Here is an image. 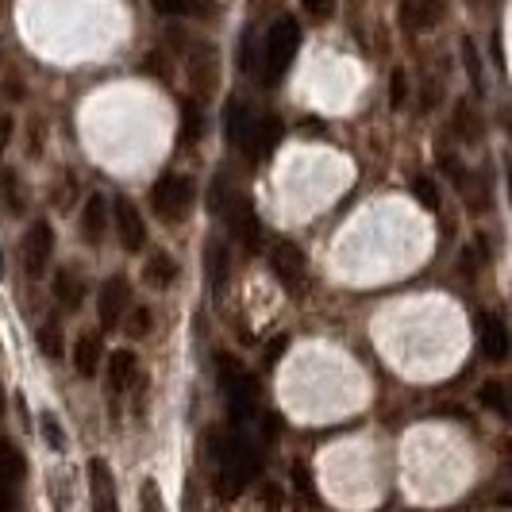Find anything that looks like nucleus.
<instances>
[{
	"label": "nucleus",
	"instance_id": "f257e3e1",
	"mask_svg": "<svg viewBox=\"0 0 512 512\" xmlns=\"http://www.w3.org/2000/svg\"><path fill=\"white\" fill-rule=\"evenodd\" d=\"M216 466H220V497H235L247 482L258 478V470H262V451H258L251 439L228 436V439H220Z\"/></svg>",
	"mask_w": 512,
	"mask_h": 512
},
{
	"label": "nucleus",
	"instance_id": "f03ea898",
	"mask_svg": "<svg viewBox=\"0 0 512 512\" xmlns=\"http://www.w3.org/2000/svg\"><path fill=\"white\" fill-rule=\"evenodd\" d=\"M297 43H301V27L293 16H282L278 24L266 31V43H262V74L274 85L278 77L289 70L293 54H297Z\"/></svg>",
	"mask_w": 512,
	"mask_h": 512
},
{
	"label": "nucleus",
	"instance_id": "7ed1b4c3",
	"mask_svg": "<svg viewBox=\"0 0 512 512\" xmlns=\"http://www.w3.org/2000/svg\"><path fill=\"white\" fill-rule=\"evenodd\" d=\"M151 205L162 220H185L189 216V205H193V181L178 178V174H166V178L154 181Z\"/></svg>",
	"mask_w": 512,
	"mask_h": 512
},
{
	"label": "nucleus",
	"instance_id": "20e7f679",
	"mask_svg": "<svg viewBox=\"0 0 512 512\" xmlns=\"http://www.w3.org/2000/svg\"><path fill=\"white\" fill-rule=\"evenodd\" d=\"M51 251H54V231L47 220L31 224V231L24 235V247H20V258H24V270L31 278H43L47 266H51Z\"/></svg>",
	"mask_w": 512,
	"mask_h": 512
},
{
	"label": "nucleus",
	"instance_id": "39448f33",
	"mask_svg": "<svg viewBox=\"0 0 512 512\" xmlns=\"http://www.w3.org/2000/svg\"><path fill=\"white\" fill-rule=\"evenodd\" d=\"M270 270H274V278L285 289H301V282H305V251L297 243H289V239H278L270 247Z\"/></svg>",
	"mask_w": 512,
	"mask_h": 512
},
{
	"label": "nucleus",
	"instance_id": "423d86ee",
	"mask_svg": "<svg viewBox=\"0 0 512 512\" xmlns=\"http://www.w3.org/2000/svg\"><path fill=\"white\" fill-rule=\"evenodd\" d=\"M220 378H224V389H228L231 416H247V412L255 409L258 385H255V378H251L247 370H239V366H231V362L224 359V362H220Z\"/></svg>",
	"mask_w": 512,
	"mask_h": 512
},
{
	"label": "nucleus",
	"instance_id": "0eeeda50",
	"mask_svg": "<svg viewBox=\"0 0 512 512\" xmlns=\"http://www.w3.org/2000/svg\"><path fill=\"white\" fill-rule=\"evenodd\" d=\"M224 208H228L231 235H235L247 251H258V247H262V224H258L251 201H247V197H235V201H228Z\"/></svg>",
	"mask_w": 512,
	"mask_h": 512
},
{
	"label": "nucleus",
	"instance_id": "6e6552de",
	"mask_svg": "<svg viewBox=\"0 0 512 512\" xmlns=\"http://www.w3.org/2000/svg\"><path fill=\"white\" fill-rule=\"evenodd\" d=\"M478 347H482V355H486L489 362L509 359L512 339L501 316H493V312H482V316H478Z\"/></svg>",
	"mask_w": 512,
	"mask_h": 512
},
{
	"label": "nucleus",
	"instance_id": "1a4fd4ad",
	"mask_svg": "<svg viewBox=\"0 0 512 512\" xmlns=\"http://www.w3.org/2000/svg\"><path fill=\"white\" fill-rule=\"evenodd\" d=\"M112 220H116V235H120V243H124L128 251H143V243H147V228H143L139 208L131 205L128 197H116V205H112Z\"/></svg>",
	"mask_w": 512,
	"mask_h": 512
},
{
	"label": "nucleus",
	"instance_id": "9d476101",
	"mask_svg": "<svg viewBox=\"0 0 512 512\" xmlns=\"http://www.w3.org/2000/svg\"><path fill=\"white\" fill-rule=\"evenodd\" d=\"M124 308H128V282H124V278H108V282L101 285V301H97L104 332H112V328L120 324Z\"/></svg>",
	"mask_w": 512,
	"mask_h": 512
},
{
	"label": "nucleus",
	"instance_id": "9b49d317",
	"mask_svg": "<svg viewBox=\"0 0 512 512\" xmlns=\"http://www.w3.org/2000/svg\"><path fill=\"white\" fill-rule=\"evenodd\" d=\"M447 12V0H405L401 4V20L409 31H432Z\"/></svg>",
	"mask_w": 512,
	"mask_h": 512
},
{
	"label": "nucleus",
	"instance_id": "f8f14e48",
	"mask_svg": "<svg viewBox=\"0 0 512 512\" xmlns=\"http://www.w3.org/2000/svg\"><path fill=\"white\" fill-rule=\"evenodd\" d=\"M278 143H282V120H278V116H258L255 131H251V139L243 143V151L251 154V158H266V154H274Z\"/></svg>",
	"mask_w": 512,
	"mask_h": 512
},
{
	"label": "nucleus",
	"instance_id": "ddd939ff",
	"mask_svg": "<svg viewBox=\"0 0 512 512\" xmlns=\"http://www.w3.org/2000/svg\"><path fill=\"white\" fill-rule=\"evenodd\" d=\"M189 81H193V97H205L216 85V54L208 47L189 51Z\"/></svg>",
	"mask_w": 512,
	"mask_h": 512
},
{
	"label": "nucleus",
	"instance_id": "4468645a",
	"mask_svg": "<svg viewBox=\"0 0 512 512\" xmlns=\"http://www.w3.org/2000/svg\"><path fill=\"white\" fill-rule=\"evenodd\" d=\"M81 231H85V239L89 243H101L104 231H108V201H104L101 193H93L89 201H85V212H81Z\"/></svg>",
	"mask_w": 512,
	"mask_h": 512
},
{
	"label": "nucleus",
	"instance_id": "2eb2a0df",
	"mask_svg": "<svg viewBox=\"0 0 512 512\" xmlns=\"http://www.w3.org/2000/svg\"><path fill=\"white\" fill-rule=\"evenodd\" d=\"M135 374H139V359H135L131 351H116V355H108V389H112V393L131 389Z\"/></svg>",
	"mask_w": 512,
	"mask_h": 512
},
{
	"label": "nucleus",
	"instance_id": "dca6fc26",
	"mask_svg": "<svg viewBox=\"0 0 512 512\" xmlns=\"http://www.w3.org/2000/svg\"><path fill=\"white\" fill-rule=\"evenodd\" d=\"M74 370L81 378H93L101 370V339L97 335H81L74 343Z\"/></svg>",
	"mask_w": 512,
	"mask_h": 512
},
{
	"label": "nucleus",
	"instance_id": "f3484780",
	"mask_svg": "<svg viewBox=\"0 0 512 512\" xmlns=\"http://www.w3.org/2000/svg\"><path fill=\"white\" fill-rule=\"evenodd\" d=\"M201 128H205V112H201V97H185L181 101V131L178 139L185 147H193L201 139Z\"/></svg>",
	"mask_w": 512,
	"mask_h": 512
},
{
	"label": "nucleus",
	"instance_id": "a211bd4d",
	"mask_svg": "<svg viewBox=\"0 0 512 512\" xmlns=\"http://www.w3.org/2000/svg\"><path fill=\"white\" fill-rule=\"evenodd\" d=\"M478 401L486 405L489 412H497L505 424H512V389L501 382H486L478 389Z\"/></svg>",
	"mask_w": 512,
	"mask_h": 512
},
{
	"label": "nucleus",
	"instance_id": "6ab92c4d",
	"mask_svg": "<svg viewBox=\"0 0 512 512\" xmlns=\"http://www.w3.org/2000/svg\"><path fill=\"white\" fill-rule=\"evenodd\" d=\"M54 297L62 301V308H81V301H85V285H81V278H77L74 270H58L54 274Z\"/></svg>",
	"mask_w": 512,
	"mask_h": 512
},
{
	"label": "nucleus",
	"instance_id": "aec40b11",
	"mask_svg": "<svg viewBox=\"0 0 512 512\" xmlns=\"http://www.w3.org/2000/svg\"><path fill=\"white\" fill-rule=\"evenodd\" d=\"M255 112L247 108V104H239V101H231L228 104V135H231V143H247L251 139V131H255Z\"/></svg>",
	"mask_w": 512,
	"mask_h": 512
},
{
	"label": "nucleus",
	"instance_id": "412c9836",
	"mask_svg": "<svg viewBox=\"0 0 512 512\" xmlns=\"http://www.w3.org/2000/svg\"><path fill=\"white\" fill-rule=\"evenodd\" d=\"M143 278L162 289V285H170L174 278H178V262L166 255V251H154V255L147 258V270H143Z\"/></svg>",
	"mask_w": 512,
	"mask_h": 512
},
{
	"label": "nucleus",
	"instance_id": "4be33fe9",
	"mask_svg": "<svg viewBox=\"0 0 512 512\" xmlns=\"http://www.w3.org/2000/svg\"><path fill=\"white\" fill-rule=\"evenodd\" d=\"M455 131H459V139H466V143H474L482 135V120H478V112L466 101L455 108Z\"/></svg>",
	"mask_w": 512,
	"mask_h": 512
},
{
	"label": "nucleus",
	"instance_id": "5701e85b",
	"mask_svg": "<svg viewBox=\"0 0 512 512\" xmlns=\"http://www.w3.org/2000/svg\"><path fill=\"white\" fill-rule=\"evenodd\" d=\"M20 474H24V459H20V451H16L12 443H0V486L16 482Z\"/></svg>",
	"mask_w": 512,
	"mask_h": 512
},
{
	"label": "nucleus",
	"instance_id": "b1692460",
	"mask_svg": "<svg viewBox=\"0 0 512 512\" xmlns=\"http://www.w3.org/2000/svg\"><path fill=\"white\" fill-rule=\"evenodd\" d=\"M412 197L420 201V205L428 208V212H439V189H436V181L432 178H412Z\"/></svg>",
	"mask_w": 512,
	"mask_h": 512
},
{
	"label": "nucleus",
	"instance_id": "393cba45",
	"mask_svg": "<svg viewBox=\"0 0 512 512\" xmlns=\"http://www.w3.org/2000/svg\"><path fill=\"white\" fill-rule=\"evenodd\" d=\"M39 428H43V439L51 443L54 451H62V447H66V432H62V424L54 420V412H43V416H39Z\"/></svg>",
	"mask_w": 512,
	"mask_h": 512
},
{
	"label": "nucleus",
	"instance_id": "a878e982",
	"mask_svg": "<svg viewBox=\"0 0 512 512\" xmlns=\"http://www.w3.org/2000/svg\"><path fill=\"white\" fill-rule=\"evenodd\" d=\"M462 58H466V70H470V81H474V89L482 93V89H486V81H482V62H478V47H474L470 39H462Z\"/></svg>",
	"mask_w": 512,
	"mask_h": 512
},
{
	"label": "nucleus",
	"instance_id": "bb28decb",
	"mask_svg": "<svg viewBox=\"0 0 512 512\" xmlns=\"http://www.w3.org/2000/svg\"><path fill=\"white\" fill-rule=\"evenodd\" d=\"M208 278H212L216 289L228 278V255H224V247H212V251H208Z\"/></svg>",
	"mask_w": 512,
	"mask_h": 512
},
{
	"label": "nucleus",
	"instance_id": "cd10ccee",
	"mask_svg": "<svg viewBox=\"0 0 512 512\" xmlns=\"http://www.w3.org/2000/svg\"><path fill=\"white\" fill-rule=\"evenodd\" d=\"M93 478H97V501H101L104 509H112V474H108V466L101 459H93Z\"/></svg>",
	"mask_w": 512,
	"mask_h": 512
},
{
	"label": "nucleus",
	"instance_id": "c85d7f7f",
	"mask_svg": "<svg viewBox=\"0 0 512 512\" xmlns=\"http://www.w3.org/2000/svg\"><path fill=\"white\" fill-rule=\"evenodd\" d=\"M335 4L339 0H305V16L312 24H328L335 16Z\"/></svg>",
	"mask_w": 512,
	"mask_h": 512
},
{
	"label": "nucleus",
	"instance_id": "c756f323",
	"mask_svg": "<svg viewBox=\"0 0 512 512\" xmlns=\"http://www.w3.org/2000/svg\"><path fill=\"white\" fill-rule=\"evenodd\" d=\"M439 166H443V174L455 181V185H466V166H462V158H455L451 151H439Z\"/></svg>",
	"mask_w": 512,
	"mask_h": 512
},
{
	"label": "nucleus",
	"instance_id": "7c9ffc66",
	"mask_svg": "<svg viewBox=\"0 0 512 512\" xmlns=\"http://www.w3.org/2000/svg\"><path fill=\"white\" fill-rule=\"evenodd\" d=\"M39 343H43V351H47L51 359H58V355H62V332H58V324H54V320H47V324H43Z\"/></svg>",
	"mask_w": 512,
	"mask_h": 512
},
{
	"label": "nucleus",
	"instance_id": "2f4dec72",
	"mask_svg": "<svg viewBox=\"0 0 512 512\" xmlns=\"http://www.w3.org/2000/svg\"><path fill=\"white\" fill-rule=\"evenodd\" d=\"M405 93H409V77H405V70H393V77H389V104L401 108Z\"/></svg>",
	"mask_w": 512,
	"mask_h": 512
},
{
	"label": "nucleus",
	"instance_id": "473e14b6",
	"mask_svg": "<svg viewBox=\"0 0 512 512\" xmlns=\"http://www.w3.org/2000/svg\"><path fill=\"white\" fill-rule=\"evenodd\" d=\"M147 328H151V308H135L128 316V332L139 339V335H147Z\"/></svg>",
	"mask_w": 512,
	"mask_h": 512
},
{
	"label": "nucleus",
	"instance_id": "72a5a7b5",
	"mask_svg": "<svg viewBox=\"0 0 512 512\" xmlns=\"http://www.w3.org/2000/svg\"><path fill=\"white\" fill-rule=\"evenodd\" d=\"M154 8H158L162 16H185V12L193 8V0H154Z\"/></svg>",
	"mask_w": 512,
	"mask_h": 512
},
{
	"label": "nucleus",
	"instance_id": "f704fd0d",
	"mask_svg": "<svg viewBox=\"0 0 512 512\" xmlns=\"http://www.w3.org/2000/svg\"><path fill=\"white\" fill-rule=\"evenodd\" d=\"M251 66H255V43L243 39V47H239V70H251Z\"/></svg>",
	"mask_w": 512,
	"mask_h": 512
},
{
	"label": "nucleus",
	"instance_id": "c9c22d12",
	"mask_svg": "<svg viewBox=\"0 0 512 512\" xmlns=\"http://www.w3.org/2000/svg\"><path fill=\"white\" fill-rule=\"evenodd\" d=\"M285 351V339H278V343H270L266 347V362H278V355Z\"/></svg>",
	"mask_w": 512,
	"mask_h": 512
},
{
	"label": "nucleus",
	"instance_id": "e433bc0d",
	"mask_svg": "<svg viewBox=\"0 0 512 512\" xmlns=\"http://www.w3.org/2000/svg\"><path fill=\"white\" fill-rule=\"evenodd\" d=\"M143 505H154V509H158V505H162V497H158V489H154V486H147V489H143Z\"/></svg>",
	"mask_w": 512,
	"mask_h": 512
},
{
	"label": "nucleus",
	"instance_id": "4c0bfd02",
	"mask_svg": "<svg viewBox=\"0 0 512 512\" xmlns=\"http://www.w3.org/2000/svg\"><path fill=\"white\" fill-rule=\"evenodd\" d=\"M8 505H12V493L0 486V509H8Z\"/></svg>",
	"mask_w": 512,
	"mask_h": 512
},
{
	"label": "nucleus",
	"instance_id": "58836bf2",
	"mask_svg": "<svg viewBox=\"0 0 512 512\" xmlns=\"http://www.w3.org/2000/svg\"><path fill=\"white\" fill-rule=\"evenodd\" d=\"M0 274H4V255H0Z\"/></svg>",
	"mask_w": 512,
	"mask_h": 512
}]
</instances>
